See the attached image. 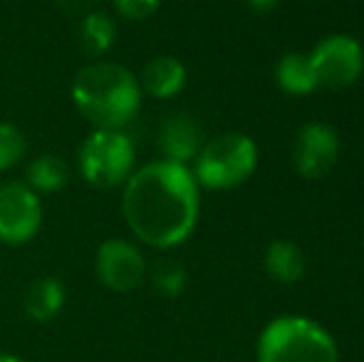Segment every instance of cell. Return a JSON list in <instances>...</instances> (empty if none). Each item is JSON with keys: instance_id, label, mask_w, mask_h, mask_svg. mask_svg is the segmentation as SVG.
Instances as JSON below:
<instances>
[{"instance_id": "cell-6", "label": "cell", "mask_w": 364, "mask_h": 362, "mask_svg": "<svg viewBox=\"0 0 364 362\" xmlns=\"http://www.w3.org/2000/svg\"><path fill=\"white\" fill-rule=\"evenodd\" d=\"M317 87L347 90L360 80L364 70L362 45L350 35H330L310 53Z\"/></svg>"}, {"instance_id": "cell-10", "label": "cell", "mask_w": 364, "mask_h": 362, "mask_svg": "<svg viewBox=\"0 0 364 362\" xmlns=\"http://www.w3.org/2000/svg\"><path fill=\"white\" fill-rule=\"evenodd\" d=\"M201 147V129L186 115L168 117L159 129V149L166 161L186 166L188 161L196 159Z\"/></svg>"}, {"instance_id": "cell-1", "label": "cell", "mask_w": 364, "mask_h": 362, "mask_svg": "<svg viewBox=\"0 0 364 362\" xmlns=\"http://www.w3.org/2000/svg\"><path fill=\"white\" fill-rule=\"evenodd\" d=\"M198 183L191 169L166 159L132 171L122 193L129 231L151 248L181 246L198 221Z\"/></svg>"}, {"instance_id": "cell-15", "label": "cell", "mask_w": 364, "mask_h": 362, "mask_svg": "<svg viewBox=\"0 0 364 362\" xmlns=\"http://www.w3.org/2000/svg\"><path fill=\"white\" fill-rule=\"evenodd\" d=\"M278 85L288 95H310L317 90L315 70H312L310 55L305 53H288L278 63Z\"/></svg>"}, {"instance_id": "cell-12", "label": "cell", "mask_w": 364, "mask_h": 362, "mask_svg": "<svg viewBox=\"0 0 364 362\" xmlns=\"http://www.w3.org/2000/svg\"><path fill=\"white\" fill-rule=\"evenodd\" d=\"M25 315L35 323H50L65 308V285L55 275H43L33 280L23 298Z\"/></svg>"}, {"instance_id": "cell-17", "label": "cell", "mask_w": 364, "mask_h": 362, "mask_svg": "<svg viewBox=\"0 0 364 362\" xmlns=\"http://www.w3.org/2000/svg\"><path fill=\"white\" fill-rule=\"evenodd\" d=\"M151 285L164 298H178L186 288V271L176 261H159L151 268Z\"/></svg>"}, {"instance_id": "cell-13", "label": "cell", "mask_w": 364, "mask_h": 362, "mask_svg": "<svg viewBox=\"0 0 364 362\" xmlns=\"http://www.w3.org/2000/svg\"><path fill=\"white\" fill-rule=\"evenodd\" d=\"M117 40V23L112 20L109 13L105 10H90L82 15L80 25H77V43L80 50L87 58L97 60L105 58Z\"/></svg>"}, {"instance_id": "cell-4", "label": "cell", "mask_w": 364, "mask_h": 362, "mask_svg": "<svg viewBox=\"0 0 364 362\" xmlns=\"http://www.w3.org/2000/svg\"><path fill=\"white\" fill-rule=\"evenodd\" d=\"M255 142L238 132H228L206 142L193 159V179L206 188H235L255 171Z\"/></svg>"}, {"instance_id": "cell-8", "label": "cell", "mask_w": 364, "mask_h": 362, "mask_svg": "<svg viewBox=\"0 0 364 362\" xmlns=\"http://www.w3.org/2000/svg\"><path fill=\"white\" fill-rule=\"evenodd\" d=\"M97 278L114 293H132L146 278V261L134 243L124 238H107L97 248Z\"/></svg>"}, {"instance_id": "cell-20", "label": "cell", "mask_w": 364, "mask_h": 362, "mask_svg": "<svg viewBox=\"0 0 364 362\" xmlns=\"http://www.w3.org/2000/svg\"><path fill=\"white\" fill-rule=\"evenodd\" d=\"M65 13H90L100 0H55Z\"/></svg>"}, {"instance_id": "cell-21", "label": "cell", "mask_w": 364, "mask_h": 362, "mask_svg": "<svg viewBox=\"0 0 364 362\" xmlns=\"http://www.w3.org/2000/svg\"><path fill=\"white\" fill-rule=\"evenodd\" d=\"M278 3H280V0H245V5H248V8L253 10V13H258V15L275 10V8H278Z\"/></svg>"}, {"instance_id": "cell-14", "label": "cell", "mask_w": 364, "mask_h": 362, "mask_svg": "<svg viewBox=\"0 0 364 362\" xmlns=\"http://www.w3.org/2000/svg\"><path fill=\"white\" fill-rule=\"evenodd\" d=\"M263 268L278 283H297L305 275V253L295 246L292 241H273L265 248Z\"/></svg>"}, {"instance_id": "cell-2", "label": "cell", "mask_w": 364, "mask_h": 362, "mask_svg": "<svg viewBox=\"0 0 364 362\" xmlns=\"http://www.w3.org/2000/svg\"><path fill=\"white\" fill-rule=\"evenodd\" d=\"M73 102L95 129H122L141 107L139 78L124 65L95 60L75 75Z\"/></svg>"}, {"instance_id": "cell-3", "label": "cell", "mask_w": 364, "mask_h": 362, "mask_svg": "<svg viewBox=\"0 0 364 362\" xmlns=\"http://www.w3.org/2000/svg\"><path fill=\"white\" fill-rule=\"evenodd\" d=\"M258 362H340L330 333L315 320L283 315L270 320L258 338Z\"/></svg>"}, {"instance_id": "cell-11", "label": "cell", "mask_w": 364, "mask_h": 362, "mask_svg": "<svg viewBox=\"0 0 364 362\" xmlns=\"http://www.w3.org/2000/svg\"><path fill=\"white\" fill-rule=\"evenodd\" d=\"M139 87L156 100H171L186 87V68L173 55H156L141 70Z\"/></svg>"}, {"instance_id": "cell-5", "label": "cell", "mask_w": 364, "mask_h": 362, "mask_svg": "<svg viewBox=\"0 0 364 362\" xmlns=\"http://www.w3.org/2000/svg\"><path fill=\"white\" fill-rule=\"evenodd\" d=\"M134 142L122 129H95L80 147V174L95 188H117L134 171Z\"/></svg>"}, {"instance_id": "cell-18", "label": "cell", "mask_w": 364, "mask_h": 362, "mask_svg": "<svg viewBox=\"0 0 364 362\" xmlns=\"http://www.w3.org/2000/svg\"><path fill=\"white\" fill-rule=\"evenodd\" d=\"M25 134L13 122H0V171L18 166L25 156Z\"/></svg>"}, {"instance_id": "cell-9", "label": "cell", "mask_w": 364, "mask_h": 362, "mask_svg": "<svg viewBox=\"0 0 364 362\" xmlns=\"http://www.w3.org/2000/svg\"><path fill=\"white\" fill-rule=\"evenodd\" d=\"M340 159V139L335 129L320 122L305 124L292 142V166L302 179H322Z\"/></svg>"}, {"instance_id": "cell-19", "label": "cell", "mask_w": 364, "mask_h": 362, "mask_svg": "<svg viewBox=\"0 0 364 362\" xmlns=\"http://www.w3.org/2000/svg\"><path fill=\"white\" fill-rule=\"evenodd\" d=\"M112 3H114V10L124 20L139 23V20H146L156 13L161 0H112Z\"/></svg>"}, {"instance_id": "cell-16", "label": "cell", "mask_w": 364, "mask_h": 362, "mask_svg": "<svg viewBox=\"0 0 364 362\" xmlns=\"http://www.w3.org/2000/svg\"><path fill=\"white\" fill-rule=\"evenodd\" d=\"M28 186L33 188L35 193H55L68 183L70 179V169L60 156L55 154H43V156H35L33 161L28 164Z\"/></svg>"}, {"instance_id": "cell-22", "label": "cell", "mask_w": 364, "mask_h": 362, "mask_svg": "<svg viewBox=\"0 0 364 362\" xmlns=\"http://www.w3.org/2000/svg\"><path fill=\"white\" fill-rule=\"evenodd\" d=\"M0 362H25L23 358H18V355H10V353H0Z\"/></svg>"}, {"instance_id": "cell-7", "label": "cell", "mask_w": 364, "mask_h": 362, "mask_svg": "<svg viewBox=\"0 0 364 362\" xmlns=\"http://www.w3.org/2000/svg\"><path fill=\"white\" fill-rule=\"evenodd\" d=\"M43 226L40 196L23 181L0 186V243L23 246L33 241Z\"/></svg>"}]
</instances>
